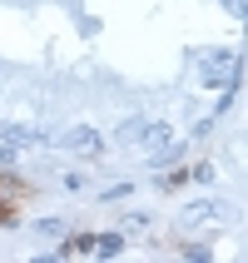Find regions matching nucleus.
Returning <instances> with one entry per match:
<instances>
[{
    "instance_id": "1",
    "label": "nucleus",
    "mask_w": 248,
    "mask_h": 263,
    "mask_svg": "<svg viewBox=\"0 0 248 263\" xmlns=\"http://www.w3.org/2000/svg\"><path fill=\"white\" fill-rule=\"evenodd\" d=\"M119 249H124L119 234H94V238H89V253H94V258H115Z\"/></svg>"
},
{
    "instance_id": "2",
    "label": "nucleus",
    "mask_w": 248,
    "mask_h": 263,
    "mask_svg": "<svg viewBox=\"0 0 248 263\" xmlns=\"http://www.w3.org/2000/svg\"><path fill=\"white\" fill-rule=\"evenodd\" d=\"M0 134H5L10 144H40V139H45V134H40V129H30V124H5Z\"/></svg>"
},
{
    "instance_id": "3",
    "label": "nucleus",
    "mask_w": 248,
    "mask_h": 263,
    "mask_svg": "<svg viewBox=\"0 0 248 263\" xmlns=\"http://www.w3.org/2000/svg\"><path fill=\"white\" fill-rule=\"evenodd\" d=\"M65 144H70V149H85V154H94V149H100V134H94V129H74V134H65Z\"/></svg>"
}]
</instances>
